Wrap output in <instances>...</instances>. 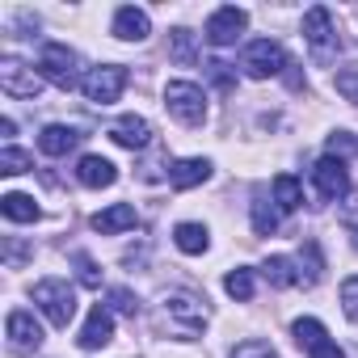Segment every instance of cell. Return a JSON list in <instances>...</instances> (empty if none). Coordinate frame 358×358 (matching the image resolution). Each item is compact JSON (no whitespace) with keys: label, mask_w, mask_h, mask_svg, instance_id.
I'll return each mask as SVG.
<instances>
[{"label":"cell","mask_w":358,"mask_h":358,"mask_svg":"<svg viewBox=\"0 0 358 358\" xmlns=\"http://www.w3.org/2000/svg\"><path fill=\"white\" fill-rule=\"evenodd\" d=\"M0 89H5L9 97H38L43 93V72L38 68H26L22 59H0Z\"/></svg>","instance_id":"7"},{"label":"cell","mask_w":358,"mask_h":358,"mask_svg":"<svg viewBox=\"0 0 358 358\" xmlns=\"http://www.w3.org/2000/svg\"><path fill=\"white\" fill-rule=\"evenodd\" d=\"M266 278H270V287H295V282H303V274L295 270V262L291 257H266Z\"/></svg>","instance_id":"23"},{"label":"cell","mask_w":358,"mask_h":358,"mask_svg":"<svg viewBox=\"0 0 358 358\" xmlns=\"http://www.w3.org/2000/svg\"><path fill=\"white\" fill-rule=\"evenodd\" d=\"M337 93H341L345 101H354V106H358V68L337 72Z\"/></svg>","instance_id":"30"},{"label":"cell","mask_w":358,"mask_h":358,"mask_svg":"<svg viewBox=\"0 0 358 358\" xmlns=\"http://www.w3.org/2000/svg\"><path fill=\"white\" fill-rule=\"evenodd\" d=\"M308 358H345V354H341V350H337L333 341H320L316 350H308Z\"/></svg>","instance_id":"35"},{"label":"cell","mask_w":358,"mask_h":358,"mask_svg":"<svg viewBox=\"0 0 358 358\" xmlns=\"http://www.w3.org/2000/svg\"><path fill=\"white\" fill-rule=\"evenodd\" d=\"M72 262H76V270H80V282H85V287H101V274H97V266H93V257H89V253H76Z\"/></svg>","instance_id":"32"},{"label":"cell","mask_w":358,"mask_h":358,"mask_svg":"<svg viewBox=\"0 0 358 358\" xmlns=\"http://www.w3.org/2000/svg\"><path fill=\"white\" fill-rule=\"evenodd\" d=\"M341 308H345V316L358 324V278H345V282H341Z\"/></svg>","instance_id":"31"},{"label":"cell","mask_w":358,"mask_h":358,"mask_svg":"<svg viewBox=\"0 0 358 358\" xmlns=\"http://www.w3.org/2000/svg\"><path fill=\"white\" fill-rule=\"evenodd\" d=\"M232 358H278V350L266 345V341H241V345L232 350Z\"/></svg>","instance_id":"28"},{"label":"cell","mask_w":358,"mask_h":358,"mask_svg":"<svg viewBox=\"0 0 358 358\" xmlns=\"http://www.w3.org/2000/svg\"><path fill=\"white\" fill-rule=\"evenodd\" d=\"M173 59H182V64L194 59V34L190 30H173Z\"/></svg>","instance_id":"27"},{"label":"cell","mask_w":358,"mask_h":358,"mask_svg":"<svg viewBox=\"0 0 358 358\" xmlns=\"http://www.w3.org/2000/svg\"><path fill=\"white\" fill-rule=\"evenodd\" d=\"M135 224H139V215H135V207H131V203H114V207H106V211H97V215H93V228H97L101 236L127 232V228H135Z\"/></svg>","instance_id":"18"},{"label":"cell","mask_w":358,"mask_h":358,"mask_svg":"<svg viewBox=\"0 0 358 358\" xmlns=\"http://www.w3.org/2000/svg\"><path fill=\"white\" fill-rule=\"evenodd\" d=\"M241 68H245L253 80H270V76H278V72H282V68H291V64H287V51H282L274 38H257V43H249V47H245Z\"/></svg>","instance_id":"5"},{"label":"cell","mask_w":358,"mask_h":358,"mask_svg":"<svg viewBox=\"0 0 358 358\" xmlns=\"http://www.w3.org/2000/svg\"><path fill=\"white\" fill-rule=\"evenodd\" d=\"M354 249H358V228H354Z\"/></svg>","instance_id":"36"},{"label":"cell","mask_w":358,"mask_h":358,"mask_svg":"<svg viewBox=\"0 0 358 358\" xmlns=\"http://www.w3.org/2000/svg\"><path fill=\"white\" fill-rule=\"evenodd\" d=\"M203 320H207V308L194 295H186V291L164 295V303H160V329H169L173 337L194 341L203 333Z\"/></svg>","instance_id":"1"},{"label":"cell","mask_w":358,"mask_h":358,"mask_svg":"<svg viewBox=\"0 0 358 358\" xmlns=\"http://www.w3.org/2000/svg\"><path fill=\"white\" fill-rule=\"evenodd\" d=\"M312 182H316V194H320L324 203H341V199L350 194V169H345V160L324 156V160L312 169Z\"/></svg>","instance_id":"8"},{"label":"cell","mask_w":358,"mask_h":358,"mask_svg":"<svg viewBox=\"0 0 358 358\" xmlns=\"http://www.w3.org/2000/svg\"><path fill=\"white\" fill-rule=\"evenodd\" d=\"M110 303H114V312L135 316V299H131V291H110Z\"/></svg>","instance_id":"34"},{"label":"cell","mask_w":358,"mask_h":358,"mask_svg":"<svg viewBox=\"0 0 358 358\" xmlns=\"http://www.w3.org/2000/svg\"><path fill=\"white\" fill-rule=\"evenodd\" d=\"M26 169H34V156L30 152H22V148H5V152H0V173H5V177L26 173Z\"/></svg>","instance_id":"26"},{"label":"cell","mask_w":358,"mask_h":358,"mask_svg":"<svg viewBox=\"0 0 358 358\" xmlns=\"http://www.w3.org/2000/svg\"><path fill=\"white\" fill-rule=\"evenodd\" d=\"M173 241H177V249H182V253H207V245H211V236H207L203 224H177L173 228Z\"/></svg>","instance_id":"21"},{"label":"cell","mask_w":358,"mask_h":358,"mask_svg":"<svg viewBox=\"0 0 358 358\" xmlns=\"http://www.w3.org/2000/svg\"><path fill=\"white\" fill-rule=\"evenodd\" d=\"M211 177V160H203V156H190V160H173L169 164V186L173 190H194V186H203Z\"/></svg>","instance_id":"13"},{"label":"cell","mask_w":358,"mask_h":358,"mask_svg":"<svg viewBox=\"0 0 358 358\" xmlns=\"http://www.w3.org/2000/svg\"><path fill=\"white\" fill-rule=\"evenodd\" d=\"M148 30H152V22H148V13H143V9L127 5V9H118V13H114V38H122V43H143V38H148Z\"/></svg>","instance_id":"16"},{"label":"cell","mask_w":358,"mask_h":358,"mask_svg":"<svg viewBox=\"0 0 358 358\" xmlns=\"http://www.w3.org/2000/svg\"><path fill=\"white\" fill-rule=\"evenodd\" d=\"M224 291L232 295V299H241V303H249L253 299V270H245V266H236L228 278H224Z\"/></svg>","instance_id":"25"},{"label":"cell","mask_w":358,"mask_h":358,"mask_svg":"<svg viewBox=\"0 0 358 358\" xmlns=\"http://www.w3.org/2000/svg\"><path fill=\"white\" fill-rule=\"evenodd\" d=\"M324 148H329V156H337V160H341V156H354V152H358V143H354V135H345V131H337V135H329V143H324Z\"/></svg>","instance_id":"29"},{"label":"cell","mask_w":358,"mask_h":358,"mask_svg":"<svg viewBox=\"0 0 358 358\" xmlns=\"http://www.w3.org/2000/svg\"><path fill=\"white\" fill-rule=\"evenodd\" d=\"M274 203H278V211H299L303 207V186L295 182L291 173L274 177Z\"/></svg>","instance_id":"19"},{"label":"cell","mask_w":358,"mask_h":358,"mask_svg":"<svg viewBox=\"0 0 358 358\" xmlns=\"http://www.w3.org/2000/svg\"><path fill=\"white\" fill-rule=\"evenodd\" d=\"M291 333H295V341H299V350H316L320 341H329V329H324L320 320H312V316H303V320H295V324H291Z\"/></svg>","instance_id":"24"},{"label":"cell","mask_w":358,"mask_h":358,"mask_svg":"<svg viewBox=\"0 0 358 358\" xmlns=\"http://www.w3.org/2000/svg\"><path fill=\"white\" fill-rule=\"evenodd\" d=\"M207 72H211V80H215L220 89H232V85H236V80H232V72H228V64H220V59H211V64H207Z\"/></svg>","instance_id":"33"},{"label":"cell","mask_w":358,"mask_h":358,"mask_svg":"<svg viewBox=\"0 0 358 358\" xmlns=\"http://www.w3.org/2000/svg\"><path fill=\"white\" fill-rule=\"evenodd\" d=\"M5 329H9V345H13L17 354H34V350L43 345V324H38L30 312H22V308L9 312V324H5Z\"/></svg>","instance_id":"11"},{"label":"cell","mask_w":358,"mask_h":358,"mask_svg":"<svg viewBox=\"0 0 358 358\" xmlns=\"http://www.w3.org/2000/svg\"><path fill=\"white\" fill-rule=\"evenodd\" d=\"M76 182L89 186V190H106V186L118 182V169H114V160H106V156H80V164H76Z\"/></svg>","instance_id":"14"},{"label":"cell","mask_w":358,"mask_h":358,"mask_svg":"<svg viewBox=\"0 0 358 358\" xmlns=\"http://www.w3.org/2000/svg\"><path fill=\"white\" fill-rule=\"evenodd\" d=\"M110 337H114V316H110V308H93L89 312V320H85V329H80V345L85 350H101V345H110Z\"/></svg>","instance_id":"15"},{"label":"cell","mask_w":358,"mask_h":358,"mask_svg":"<svg viewBox=\"0 0 358 358\" xmlns=\"http://www.w3.org/2000/svg\"><path fill=\"white\" fill-rule=\"evenodd\" d=\"M278 224H282V211H278L266 194H257V199H253V228H257V236H274Z\"/></svg>","instance_id":"22"},{"label":"cell","mask_w":358,"mask_h":358,"mask_svg":"<svg viewBox=\"0 0 358 358\" xmlns=\"http://www.w3.org/2000/svg\"><path fill=\"white\" fill-rule=\"evenodd\" d=\"M38 72H43V80H51V85L64 89V93H72L76 85H85V76H80V55L68 51L64 43H47V47H43Z\"/></svg>","instance_id":"2"},{"label":"cell","mask_w":358,"mask_h":358,"mask_svg":"<svg viewBox=\"0 0 358 358\" xmlns=\"http://www.w3.org/2000/svg\"><path fill=\"white\" fill-rule=\"evenodd\" d=\"M110 139H114L118 148L139 152V148H148V143H152V127H148V118H139V114H122V118L110 127Z\"/></svg>","instance_id":"12"},{"label":"cell","mask_w":358,"mask_h":358,"mask_svg":"<svg viewBox=\"0 0 358 358\" xmlns=\"http://www.w3.org/2000/svg\"><path fill=\"white\" fill-rule=\"evenodd\" d=\"M303 38H308V47H312L320 59L341 47V43H337V30H333V13H329L324 5H316V9L303 13Z\"/></svg>","instance_id":"9"},{"label":"cell","mask_w":358,"mask_h":358,"mask_svg":"<svg viewBox=\"0 0 358 358\" xmlns=\"http://www.w3.org/2000/svg\"><path fill=\"white\" fill-rule=\"evenodd\" d=\"M34 303L43 308V316H47L55 329H68L72 316H76V291H72L64 278H43V282H34Z\"/></svg>","instance_id":"3"},{"label":"cell","mask_w":358,"mask_h":358,"mask_svg":"<svg viewBox=\"0 0 358 358\" xmlns=\"http://www.w3.org/2000/svg\"><path fill=\"white\" fill-rule=\"evenodd\" d=\"M0 211H5V220H13V224H34L38 220V203L30 194H5L0 199Z\"/></svg>","instance_id":"20"},{"label":"cell","mask_w":358,"mask_h":358,"mask_svg":"<svg viewBox=\"0 0 358 358\" xmlns=\"http://www.w3.org/2000/svg\"><path fill=\"white\" fill-rule=\"evenodd\" d=\"M80 89H85V97H89L93 106H114V101L122 97V89H127V68H118V64L93 68Z\"/></svg>","instance_id":"6"},{"label":"cell","mask_w":358,"mask_h":358,"mask_svg":"<svg viewBox=\"0 0 358 358\" xmlns=\"http://www.w3.org/2000/svg\"><path fill=\"white\" fill-rule=\"evenodd\" d=\"M245 26H249V13L245 9H215L211 17H207V43L211 47H232L241 34H245Z\"/></svg>","instance_id":"10"},{"label":"cell","mask_w":358,"mask_h":358,"mask_svg":"<svg viewBox=\"0 0 358 358\" xmlns=\"http://www.w3.org/2000/svg\"><path fill=\"white\" fill-rule=\"evenodd\" d=\"M85 135L76 131V127H64V122H51V127H43V135H38V148L47 152V156H68L76 143H80Z\"/></svg>","instance_id":"17"},{"label":"cell","mask_w":358,"mask_h":358,"mask_svg":"<svg viewBox=\"0 0 358 358\" xmlns=\"http://www.w3.org/2000/svg\"><path fill=\"white\" fill-rule=\"evenodd\" d=\"M164 106L182 127H203V118H207V93L190 80H169L164 85Z\"/></svg>","instance_id":"4"}]
</instances>
